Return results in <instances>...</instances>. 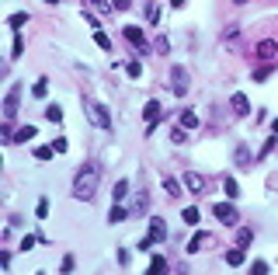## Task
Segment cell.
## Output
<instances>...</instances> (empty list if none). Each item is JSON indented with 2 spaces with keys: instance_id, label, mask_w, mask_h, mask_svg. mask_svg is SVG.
Listing matches in <instances>:
<instances>
[{
  "instance_id": "1",
  "label": "cell",
  "mask_w": 278,
  "mask_h": 275,
  "mask_svg": "<svg viewBox=\"0 0 278 275\" xmlns=\"http://www.w3.org/2000/svg\"><path fill=\"white\" fill-rule=\"evenodd\" d=\"M98 181H101V171L94 164H84L80 171H76V178H73V199L76 202H91L98 195Z\"/></svg>"
},
{
  "instance_id": "2",
  "label": "cell",
  "mask_w": 278,
  "mask_h": 275,
  "mask_svg": "<svg viewBox=\"0 0 278 275\" xmlns=\"http://www.w3.org/2000/svg\"><path fill=\"white\" fill-rule=\"evenodd\" d=\"M84 108H87V119H91L98 129H111V115H108V108H104L101 101H84Z\"/></svg>"
},
{
  "instance_id": "3",
  "label": "cell",
  "mask_w": 278,
  "mask_h": 275,
  "mask_svg": "<svg viewBox=\"0 0 278 275\" xmlns=\"http://www.w3.org/2000/svg\"><path fill=\"white\" fill-rule=\"evenodd\" d=\"M18 105H21V84H11V91L4 94V105H0V111H4V122H14Z\"/></svg>"
},
{
  "instance_id": "4",
  "label": "cell",
  "mask_w": 278,
  "mask_h": 275,
  "mask_svg": "<svg viewBox=\"0 0 278 275\" xmlns=\"http://www.w3.org/2000/svg\"><path fill=\"white\" fill-rule=\"evenodd\" d=\"M188 87H191V73H188L184 66H171V91H174L177 98H184Z\"/></svg>"
},
{
  "instance_id": "5",
  "label": "cell",
  "mask_w": 278,
  "mask_h": 275,
  "mask_svg": "<svg viewBox=\"0 0 278 275\" xmlns=\"http://www.w3.org/2000/svg\"><path fill=\"white\" fill-rule=\"evenodd\" d=\"M212 216H216L223 226H236V223H240V213H236L233 202H216V206H212Z\"/></svg>"
},
{
  "instance_id": "6",
  "label": "cell",
  "mask_w": 278,
  "mask_h": 275,
  "mask_svg": "<svg viewBox=\"0 0 278 275\" xmlns=\"http://www.w3.org/2000/svg\"><path fill=\"white\" fill-rule=\"evenodd\" d=\"M254 59L275 63V59H278V42H275V38H261V42L254 46Z\"/></svg>"
},
{
  "instance_id": "7",
  "label": "cell",
  "mask_w": 278,
  "mask_h": 275,
  "mask_svg": "<svg viewBox=\"0 0 278 275\" xmlns=\"http://www.w3.org/2000/svg\"><path fill=\"white\" fill-rule=\"evenodd\" d=\"M229 108H233V115H251V98L244 94V91H236V94H229Z\"/></svg>"
},
{
  "instance_id": "8",
  "label": "cell",
  "mask_w": 278,
  "mask_h": 275,
  "mask_svg": "<svg viewBox=\"0 0 278 275\" xmlns=\"http://www.w3.org/2000/svg\"><path fill=\"white\" fill-rule=\"evenodd\" d=\"M143 119H146V133H153V126L160 122V101H146L143 105Z\"/></svg>"
},
{
  "instance_id": "9",
  "label": "cell",
  "mask_w": 278,
  "mask_h": 275,
  "mask_svg": "<svg viewBox=\"0 0 278 275\" xmlns=\"http://www.w3.org/2000/svg\"><path fill=\"white\" fill-rule=\"evenodd\" d=\"M126 38H129L139 53H146V31H143L139 25H126Z\"/></svg>"
},
{
  "instance_id": "10",
  "label": "cell",
  "mask_w": 278,
  "mask_h": 275,
  "mask_svg": "<svg viewBox=\"0 0 278 275\" xmlns=\"http://www.w3.org/2000/svg\"><path fill=\"white\" fill-rule=\"evenodd\" d=\"M150 237L156 241V244H160V241H167V226H164V220H150Z\"/></svg>"
},
{
  "instance_id": "11",
  "label": "cell",
  "mask_w": 278,
  "mask_h": 275,
  "mask_svg": "<svg viewBox=\"0 0 278 275\" xmlns=\"http://www.w3.org/2000/svg\"><path fill=\"white\" fill-rule=\"evenodd\" d=\"M244 261H247V254H244V248H240V244H236V248H229V251H226V265H233V268H240Z\"/></svg>"
},
{
  "instance_id": "12",
  "label": "cell",
  "mask_w": 278,
  "mask_h": 275,
  "mask_svg": "<svg viewBox=\"0 0 278 275\" xmlns=\"http://www.w3.org/2000/svg\"><path fill=\"white\" fill-rule=\"evenodd\" d=\"M184 188H188V192H202V188H205V178L195 174V171H188V174H184Z\"/></svg>"
},
{
  "instance_id": "13",
  "label": "cell",
  "mask_w": 278,
  "mask_h": 275,
  "mask_svg": "<svg viewBox=\"0 0 278 275\" xmlns=\"http://www.w3.org/2000/svg\"><path fill=\"white\" fill-rule=\"evenodd\" d=\"M164 192H167V199H177V195H181V181L171 178V174H164Z\"/></svg>"
},
{
  "instance_id": "14",
  "label": "cell",
  "mask_w": 278,
  "mask_h": 275,
  "mask_svg": "<svg viewBox=\"0 0 278 275\" xmlns=\"http://www.w3.org/2000/svg\"><path fill=\"white\" fill-rule=\"evenodd\" d=\"M209 241H212V237H209V233H195V237L188 241V254H195V251H202V248H205Z\"/></svg>"
},
{
  "instance_id": "15",
  "label": "cell",
  "mask_w": 278,
  "mask_h": 275,
  "mask_svg": "<svg viewBox=\"0 0 278 275\" xmlns=\"http://www.w3.org/2000/svg\"><path fill=\"white\" fill-rule=\"evenodd\" d=\"M126 195H129V181H115V192H111V202H126Z\"/></svg>"
},
{
  "instance_id": "16",
  "label": "cell",
  "mask_w": 278,
  "mask_h": 275,
  "mask_svg": "<svg viewBox=\"0 0 278 275\" xmlns=\"http://www.w3.org/2000/svg\"><path fill=\"white\" fill-rule=\"evenodd\" d=\"M251 241H254V230H251V226H236V244L247 248Z\"/></svg>"
},
{
  "instance_id": "17",
  "label": "cell",
  "mask_w": 278,
  "mask_h": 275,
  "mask_svg": "<svg viewBox=\"0 0 278 275\" xmlns=\"http://www.w3.org/2000/svg\"><path fill=\"white\" fill-rule=\"evenodd\" d=\"M126 216H129V213H126V209H122V202H115V206H111V209H108V223H122V220H126Z\"/></svg>"
},
{
  "instance_id": "18",
  "label": "cell",
  "mask_w": 278,
  "mask_h": 275,
  "mask_svg": "<svg viewBox=\"0 0 278 275\" xmlns=\"http://www.w3.org/2000/svg\"><path fill=\"white\" fill-rule=\"evenodd\" d=\"M177 126H184V129H198V115H195V111H181Z\"/></svg>"
},
{
  "instance_id": "19",
  "label": "cell",
  "mask_w": 278,
  "mask_h": 275,
  "mask_svg": "<svg viewBox=\"0 0 278 275\" xmlns=\"http://www.w3.org/2000/svg\"><path fill=\"white\" fill-rule=\"evenodd\" d=\"M28 139H35V126H21L14 133V143H28Z\"/></svg>"
},
{
  "instance_id": "20",
  "label": "cell",
  "mask_w": 278,
  "mask_h": 275,
  "mask_svg": "<svg viewBox=\"0 0 278 275\" xmlns=\"http://www.w3.org/2000/svg\"><path fill=\"white\" fill-rule=\"evenodd\" d=\"M181 220H184V223H191V226H195V223H198V220H202V213H198V209H195V206H188V209H181Z\"/></svg>"
},
{
  "instance_id": "21",
  "label": "cell",
  "mask_w": 278,
  "mask_h": 275,
  "mask_svg": "<svg viewBox=\"0 0 278 275\" xmlns=\"http://www.w3.org/2000/svg\"><path fill=\"white\" fill-rule=\"evenodd\" d=\"M94 42H98V49H104V53H111V38H108V35H104L101 28L94 31Z\"/></svg>"
},
{
  "instance_id": "22",
  "label": "cell",
  "mask_w": 278,
  "mask_h": 275,
  "mask_svg": "<svg viewBox=\"0 0 278 275\" xmlns=\"http://www.w3.org/2000/svg\"><path fill=\"white\" fill-rule=\"evenodd\" d=\"M46 119L49 122H63V108L59 105H46Z\"/></svg>"
},
{
  "instance_id": "23",
  "label": "cell",
  "mask_w": 278,
  "mask_h": 275,
  "mask_svg": "<svg viewBox=\"0 0 278 275\" xmlns=\"http://www.w3.org/2000/svg\"><path fill=\"white\" fill-rule=\"evenodd\" d=\"M278 63V59H275ZM275 63H264V66H257L254 70V81H268V77H271V70H275Z\"/></svg>"
},
{
  "instance_id": "24",
  "label": "cell",
  "mask_w": 278,
  "mask_h": 275,
  "mask_svg": "<svg viewBox=\"0 0 278 275\" xmlns=\"http://www.w3.org/2000/svg\"><path fill=\"white\" fill-rule=\"evenodd\" d=\"M18 56H25V38L14 31V46H11V59H18Z\"/></svg>"
},
{
  "instance_id": "25",
  "label": "cell",
  "mask_w": 278,
  "mask_h": 275,
  "mask_svg": "<svg viewBox=\"0 0 278 275\" xmlns=\"http://www.w3.org/2000/svg\"><path fill=\"white\" fill-rule=\"evenodd\" d=\"M56 146H35V161H52Z\"/></svg>"
},
{
  "instance_id": "26",
  "label": "cell",
  "mask_w": 278,
  "mask_h": 275,
  "mask_svg": "<svg viewBox=\"0 0 278 275\" xmlns=\"http://www.w3.org/2000/svg\"><path fill=\"white\" fill-rule=\"evenodd\" d=\"M126 73L132 77V81H139V77H143V66H139V59H129V63H126Z\"/></svg>"
},
{
  "instance_id": "27",
  "label": "cell",
  "mask_w": 278,
  "mask_h": 275,
  "mask_svg": "<svg viewBox=\"0 0 278 275\" xmlns=\"http://www.w3.org/2000/svg\"><path fill=\"white\" fill-rule=\"evenodd\" d=\"M46 91H49V81H46V77H38L35 87H31V94H35V98H46Z\"/></svg>"
},
{
  "instance_id": "28",
  "label": "cell",
  "mask_w": 278,
  "mask_h": 275,
  "mask_svg": "<svg viewBox=\"0 0 278 275\" xmlns=\"http://www.w3.org/2000/svg\"><path fill=\"white\" fill-rule=\"evenodd\" d=\"M150 272H167V258H164V254H153V261H150Z\"/></svg>"
},
{
  "instance_id": "29",
  "label": "cell",
  "mask_w": 278,
  "mask_h": 275,
  "mask_svg": "<svg viewBox=\"0 0 278 275\" xmlns=\"http://www.w3.org/2000/svg\"><path fill=\"white\" fill-rule=\"evenodd\" d=\"M153 49L167 56V53H171V42H167V35H156V42H153Z\"/></svg>"
},
{
  "instance_id": "30",
  "label": "cell",
  "mask_w": 278,
  "mask_h": 275,
  "mask_svg": "<svg viewBox=\"0 0 278 275\" xmlns=\"http://www.w3.org/2000/svg\"><path fill=\"white\" fill-rule=\"evenodd\" d=\"M21 25H28V14H11V18H7V28H14V31H18Z\"/></svg>"
},
{
  "instance_id": "31",
  "label": "cell",
  "mask_w": 278,
  "mask_h": 275,
  "mask_svg": "<svg viewBox=\"0 0 278 275\" xmlns=\"http://www.w3.org/2000/svg\"><path fill=\"white\" fill-rule=\"evenodd\" d=\"M171 139H174L177 146H181V143H188V129H184V126H177V129H171Z\"/></svg>"
},
{
  "instance_id": "32",
  "label": "cell",
  "mask_w": 278,
  "mask_h": 275,
  "mask_svg": "<svg viewBox=\"0 0 278 275\" xmlns=\"http://www.w3.org/2000/svg\"><path fill=\"white\" fill-rule=\"evenodd\" d=\"M223 185H226V195H229V199H236V195H240V185H236V178H226Z\"/></svg>"
},
{
  "instance_id": "33",
  "label": "cell",
  "mask_w": 278,
  "mask_h": 275,
  "mask_svg": "<svg viewBox=\"0 0 278 275\" xmlns=\"http://www.w3.org/2000/svg\"><path fill=\"white\" fill-rule=\"evenodd\" d=\"M236 164H240V167H247V164H251V153H247V146H236Z\"/></svg>"
},
{
  "instance_id": "34",
  "label": "cell",
  "mask_w": 278,
  "mask_h": 275,
  "mask_svg": "<svg viewBox=\"0 0 278 275\" xmlns=\"http://www.w3.org/2000/svg\"><path fill=\"white\" fill-rule=\"evenodd\" d=\"M251 272H254V275H268L271 268H268V261H261V258H257V261H251Z\"/></svg>"
},
{
  "instance_id": "35",
  "label": "cell",
  "mask_w": 278,
  "mask_h": 275,
  "mask_svg": "<svg viewBox=\"0 0 278 275\" xmlns=\"http://www.w3.org/2000/svg\"><path fill=\"white\" fill-rule=\"evenodd\" d=\"M35 216H38V220H46V216H49V199H38V206H35Z\"/></svg>"
},
{
  "instance_id": "36",
  "label": "cell",
  "mask_w": 278,
  "mask_h": 275,
  "mask_svg": "<svg viewBox=\"0 0 278 275\" xmlns=\"http://www.w3.org/2000/svg\"><path fill=\"white\" fill-rule=\"evenodd\" d=\"M73 265H76V258H73V254H63V261H59V272H73Z\"/></svg>"
},
{
  "instance_id": "37",
  "label": "cell",
  "mask_w": 278,
  "mask_h": 275,
  "mask_svg": "<svg viewBox=\"0 0 278 275\" xmlns=\"http://www.w3.org/2000/svg\"><path fill=\"white\" fill-rule=\"evenodd\" d=\"M111 7H115V11H129L132 0H111Z\"/></svg>"
},
{
  "instance_id": "38",
  "label": "cell",
  "mask_w": 278,
  "mask_h": 275,
  "mask_svg": "<svg viewBox=\"0 0 278 275\" xmlns=\"http://www.w3.org/2000/svg\"><path fill=\"white\" fill-rule=\"evenodd\" d=\"M156 14H160V7H156V4H150V7H146V21L153 25V21H156Z\"/></svg>"
},
{
  "instance_id": "39",
  "label": "cell",
  "mask_w": 278,
  "mask_h": 275,
  "mask_svg": "<svg viewBox=\"0 0 278 275\" xmlns=\"http://www.w3.org/2000/svg\"><path fill=\"white\" fill-rule=\"evenodd\" d=\"M271 150H275V139H268V143H264V146H261V153H257V161H264V157H268V153H271Z\"/></svg>"
},
{
  "instance_id": "40",
  "label": "cell",
  "mask_w": 278,
  "mask_h": 275,
  "mask_svg": "<svg viewBox=\"0 0 278 275\" xmlns=\"http://www.w3.org/2000/svg\"><path fill=\"white\" fill-rule=\"evenodd\" d=\"M31 248H35V237H31V233H28V237L21 241V251H31Z\"/></svg>"
},
{
  "instance_id": "41",
  "label": "cell",
  "mask_w": 278,
  "mask_h": 275,
  "mask_svg": "<svg viewBox=\"0 0 278 275\" xmlns=\"http://www.w3.org/2000/svg\"><path fill=\"white\" fill-rule=\"evenodd\" d=\"M52 146H56V153H66V146H70V143H66V139H52Z\"/></svg>"
},
{
  "instance_id": "42",
  "label": "cell",
  "mask_w": 278,
  "mask_h": 275,
  "mask_svg": "<svg viewBox=\"0 0 278 275\" xmlns=\"http://www.w3.org/2000/svg\"><path fill=\"white\" fill-rule=\"evenodd\" d=\"M184 4H188V0H171V7H174V11H181Z\"/></svg>"
},
{
  "instance_id": "43",
  "label": "cell",
  "mask_w": 278,
  "mask_h": 275,
  "mask_svg": "<svg viewBox=\"0 0 278 275\" xmlns=\"http://www.w3.org/2000/svg\"><path fill=\"white\" fill-rule=\"evenodd\" d=\"M94 4H98V7H101V11H104V7H108V4H111V0H94Z\"/></svg>"
},
{
  "instance_id": "44",
  "label": "cell",
  "mask_w": 278,
  "mask_h": 275,
  "mask_svg": "<svg viewBox=\"0 0 278 275\" xmlns=\"http://www.w3.org/2000/svg\"><path fill=\"white\" fill-rule=\"evenodd\" d=\"M271 133H275V136H278V119H271Z\"/></svg>"
},
{
  "instance_id": "45",
  "label": "cell",
  "mask_w": 278,
  "mask_h": 275,
  "mask_svg": "<svg viewBox=\"0 0 278 275\" xmlns=\"http://www.w3.org/2000/svg\"><path fill=\"white\" fill-rule=\"evenodd\" d=\"M233 4H251V0H233Z\"/></svg>"
},
{
  "instance_id": "46",
  "label": "cell",
  "mask_w": 278,
  "mask_h": 275,
  "mask_svg": "<svg viewBox=\"0 0 278 275\" xmlns=\"http://www.w3.org/2000/svg\"><path fill=\"white\" fill-rule=\"evenodd\" d=\"M46 4H56V0H46Z\"/></svg>"
}]
</instances>
